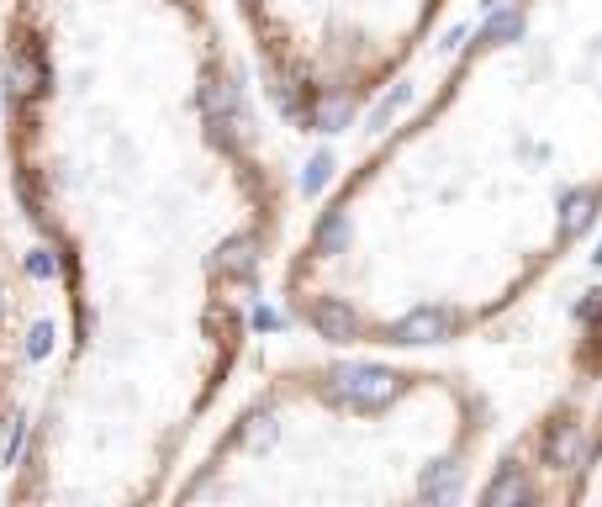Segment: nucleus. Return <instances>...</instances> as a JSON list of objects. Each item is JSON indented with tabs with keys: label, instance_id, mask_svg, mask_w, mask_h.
Here are the masks:
<instances>
[{
	"label": "nucleus",
	"instance_id": "obj_1",
	"mask_svg": "<svg viewBox=\"0 0 602 507\" xmlns=\"http://www.w3.org/2000/svg\"><path fill=\"white\" fill-rule=\"evenodd\" d=\"M0 159L64 296L6 502H164L286 243L217 0H6Z\"/></svg>",
	"mask_w": 602,
	"mask_h": 507
},
{
	"label": "nucleus",
	"instance_id": "obj_2",
	"mask_svg": "<svg viewBox=\"0 0 602 507\" xmlns=\"http://www.w3.org/2000/svg\"><path fill=\"white\" fill-rule=\"evenodd\" d=\"M602 222V0H502L323 196L280 275L333 349L502 328Z\"/></svg>",
	"mask_w": 602,
	"mask_h": 507
},
{
	"label": "nucleus",
	"instance_id": "obj_3",
	"mask_svg": "<svg viewBox=\"0 0 602 507\" xmlns=\"http://www.w3.org/2000/svg\"><path fill=\"white\" fill-rule=\"evenodd\" d=\"M492 444V402L460 370L349 349L280 365L201 434L164 502L428 507L460 502Z\"/></svg>",
	"mask_w": 602,
	"mask_h": 507
},
{
	"label": "nucleus",
	"instance_id": "obj_4",
	"mask_svg": "<svg viewBox=\"0 0 602 507\" xmlns=\"http://www.w3.org/2000/svg\"><path fill=\"white\" fill-rule=\"evenodd\" d=\"M449 0H233L270 106L296 133H344L428 48Z\"/></svg>",
	"mask_w": 602,
	"mask_h": 507
},
{
	"label": "nucleus",
	"instance_id": "obj_5",
	"mask_svg": "<svg viewBox=\"0 0 602 507\" xmlns=\"http://www.w3.org/2000/svg\"><path fill=\"white\" fill-rule=\"evenodd\" d=\"M32 402H37V391H32V280H27L22 238H16V201L6 185V159H0V497H6Z\"/></svg>",
	"mask_w": 602,
	"mask_h": 507
}]
</instances>
